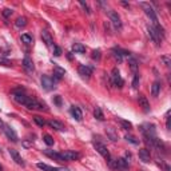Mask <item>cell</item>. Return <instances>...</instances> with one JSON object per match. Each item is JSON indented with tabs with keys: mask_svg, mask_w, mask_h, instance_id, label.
Instances as JSON below:
<instances>
[{
	"mask_svg": "<svg viewBox=\"0 0 171 171\" xmlns=\"http://www.w3.org/2000/svg\"><path fill=\"white\" fill-rule=\"evenodd\" d=\"M139 5L142 7V10L144 11V13L150 18V20L153 21V24L154 26H158V18H156V13H155V11H154V8H153V5L150 4V3H144V1H140L139 3Z\"/></svg>",
	"mask_w": 171,
	"mask_h": 171,
	"instance_id": "cell-1",
	"label": "cell"
},
{
	"mask_svg": "<svg viewBox=\"0 0 171 171\" xmlns=\"http://www.w3.org/2000/svg\"><path fill=\"white\" fill-rule=\"evenodd\" d=\"M110 79H111L112 86H115V87H118V88H122L123 84H125V80L122 79V76H120V72H119V70H118V68H114V70L111 71Z\"/></svg>",
	"mask_w": 171,
	"mask_h": 171,
	"instance_id": "cell-2",
	"label": "cell"
},
{
	"mask_svg": "<svg viewBox=\"0 0 171 171\" xmlns=\"http://www.w3.org/2000/svg\"><path fill=\"white\" fill-rule=\"evenodd\" d=\"M62 155L63 161H67V162H71V161H79L82 158V154L78 153V151H71V150H67V151H62L60 153Z\"/></svg>",
	"mask_w": 171,
	"mask_h": 171,
	"instance_id": "cell-3",
	"label": "cell"
},
{
	"mask_svg": "<svg viewBox=\"0 0 171 171\" xmlns=\"http://www.w3.org/2000/svg\"><path fill=\"white\" fill-rule=\"evenodd\" d=\"M108 16H110V20H111L114 28L116 29V31H120V29H122V20H120V16L118 15V12L108 11Z\"/></svg>",
	"mask_w": 171,
	"mask_h": 171,
	"instance_id": "cell-4",
	"label": "cell"
},
{
	"mask_svg": "<svg viewBox=\"0 0 171 171\" xmlns=\"http://www.w3.org/2000/svg\"><path fill=\"white\" fill-rule=\"evenodd\" d=\"M94 148H95V150L98 151V153L100 154V155L103 156L104 159H107V161H108V159L111 158V155H110V151L107 150V147L103 144V143H100V142H96V140H94Z\"/></svg>",
	"mask_w": 171,
	"mask_h": 171,
	"instance_id": "cell-5",
	"label": "cell"
},
{
	"mask_svg": "<svg viewBox=\"0 0 171 171\" xmlns=\"http://www.w3.org/2000/svg\"><path fill=\"white\" fill-rule=\"evenodd\" d=\"M42 86L46 91H52L56 88V84H55V80L48 75H43L42 76Z\"/></svg>",
	"mask_w": 171,
	"mask_h": 171,
	"instance_id": "cell-6",
	"label": "cell"
},
{
	"mask_svg": "<svg viewBox=\"0 0 171 171\" xmlns=\"http://www.w3.org/2000/svg\"><path fill=\"white\" fill-rule=\"evenodd\" d=\"M3 131H4V134L7 135V138H8L10 140H12L13 143L18 142V134H16L15 130L11 127V126L4 125V126H3Z\"/></svg>",
	"mask_w": 171,
	"mask_h": 171,
	"instance_id": "cell-7",
	"label": "cell"
},
{
	"mask_svg": "<svg viewBox=\"0 0 171 171\" xmlns=\"http://www.w3.org/2000/svg\"><path fill=\"white\" fill-rule=\"evenodd\" d=\"M92 71H94L92 67H90V66H87V64H80L78 68L79 75H80L82 78H86V79H88L91 75H92Z\"/></svg>",
	"mask_w": 171,
	"mask_h": 171,
	"instance_id": "cell-8",
	"label": "cell"
},
{
	"mask_svg": "<svg viewBox=\"0 0 171 171\" xmlns=\"http://www.w3.org/2000/svg\"><path fill=\"white\" fill-rule=\"evenodd\" d=\"M138 102H139V106L142 107L144 112H148V111H150V103H148L147 98H146L143 94H139V95H138Z\"/></svg>",
	"mask_w": 171,
	"mask_h": 171,
	"instance_id": "cell-9",
	"label": "cell"
},
{
	"mask_svg": "<svg viewBox=\"0 0 171 171\" xmlns=\"http://www.w3.org/2000/svg\"><path fill=\"white\" fill-rule=\"evenodd\" d=\"M42 39H43V43L46 44L47 47H54V39H52L51 34H49L47 29H43L42 31Z\"/></svg>",
	"mask_w": 171,
	"mask_h": 171,
	"instance_id": "cell-10",
	"label": "cell"
},
{
	"mask_svg": "<svg viewBox=\"0 0 171 171\" xmlns=\"http://www.w3.org/2000/svg\"><path fill=\"white\" fill-rule=\"evenodd\" d=\"M23 67H24V70H26L28 74H31V72H34V71H35L34 62H32V59L29 56H26L23 59Z\"/></svg>",
	"mask_w": 171,
	"mask_h": 171,
	"instance_id": "cell-11",
	"label": "cell"
},
{
	"mask_svg": "<svg viewBox=\"0 0 171 171\" xmlns=\"http://www.w3.org/2000/svg\"><path fill=\"white\" fill-rule=\"evenodd\" d=\"M147 31H148V36H150V39L153 40L156 46H159V44H161V39H159V36H158V34H156L155 28H154L153 26H148L147 27Z\"/></svg>",
	"mask_w": 171,
	"mask_h": 171,
	"instance_id": "cell-12",
	"label": "cell"
},
{
	"mask_svg": "<svg viewBox=\"0 0 171 171\" xmlns=\"http://www.w3.org/2000/svg\"><path fill=\"white\" fill-rule=\"evenodd\" d=\"M10 155L12 156V159L16 162V163L19 164V166H21V167H24V166H26V163H24L23 158H21V156H20V154H19L16 150H13V148H11V150H10Z\"/></svg>",
	"mask_w": 171,
	"mask_h": 171,
	"instance_id": "cell-13",
	"label": "cell"
},
{
	"mask_svg": "<svg viewBox=\"0 0 171 171\" xmlns=\"http://www.w3.org/2000/svg\"><path fill=\"white\" fill-rule=\"evenodd\" d=\"M139 159L143 161L144 163H148L151 161V154L147 148H140L139 150Z\"/></svg>",
	"mask_w": 171,
	"mask_h": 171,
	"instance_id": "cell-14",
	"label": "cell"
},
{
	"mask_svg": "<svg viewBox=\"0 0 171 171\" xmlns=\"http://www.w3.org/2000/svg\"><path fill=\"white\" fill-rule=\"evenodd\" d=\"M54 70H55V72H54V78L52 79H55V80H60L66 75V70L59 67V66H54Z\"/></svg>",
	"mask_w": 171,
	"mask_h": 171,
	"instance_id": "cell-15",
	"label": "cell"
},
{
	"mask_svg": "<svg viewBox=\"0 0 171 171\" xmlns=\"http://www.w3.org/2000/svg\"><path fill=\"white\" fill-rule=\"evenodd\" d=\"M71 114H72V116L75 118L78 122H80L82 119H83V114H82V110L79 108L78 106H72L71 107Z\"/></svg>",
	"mask_w": 171,
	"mask_h": 171,
	"instance_id": "cell-16",
	"label": "cell"
},
{
	"mask_svg": "<svg viewBox=\"0 0 171 171\" xmlns=\"http://www.w3.org/2000/svg\"><path fill=\"white\" fill-rule=\"evenodd\" d=\"M44 154H46L47 156H49L51 159H55V161H57V162H64L62 155H60V153H55V151H51V150H44Z\"/></svg>",
	"mask_w": 171,
	"mask_h": 171,
	"instance_id": "cell-17",
	"label": "cell"
},
{
	"mask_svg": "<svg viewBox=\"0 0 171 171\" xmlns=\"http://www.w3.org/2000/svg\"><path fill=\"white\" fill-rule=\"evenodd\" d=\"M106 134H107V138L108 139H111L112 142H116L119 138H118V132L115 131V128H112V127H107L106 128Z\"/></svg>",
	"mask_w": 171,
	"mask_h": 171,
	"instance_id": "cell-18",
	"label": "cell"
},
{
	"mask_svg": "<svg viewBox=\"0 0 171 171\" xmlns=\"http://www.w3.org/2000/svg\"><path fill=\"white\" fill-rule=\"evenodd\" d=\"M116 169L122 170V171H128V163L123 158L116 159Z\"/></svg>",
	"mask_w": 171,
	"mask_h": 171,
	"instance_id": "cell-19",
	"label": "cell"
},
{
	"mask_svg": "<svg viewBox=\"0 0 171 171\" xmlns=\"http://www.w3.org/2000/svg\"><path fill=\"white\" fill-rule=\"evenodd\" d=\"M116 122L122 126V128H125V130H132V123L128 122V120L122 119V118H116Z\"/></svg>",
	"mask_w": 171,
	"mask_h": 171,
	"instance_id": "cell-20",
	"label": "cell"
},
{
	"mask_svg": "<svg viewBox=\"0 0 171 171\" xmlns=\"http://www.w3.org/2000/svg\"><path fill=\"white\" fill-rule=\"evenodd\" d=\"M159 92H161V83L159 82H154L153 86H151V95L153 96H158Z\"/></svg>",
	"mask_w": 171,
	"mask_h": 171,
	"instance_id": "cell-21",
	"label": "cell"
},
{
	"mask_svg": "<svg viewBox=\"0 0 171 171\" xmlns=\"http://www.w3.org/2000/svg\"><path fill=\"white\" fill-rule=\"evenodd\" d=\"M48 126L55 130H57V131H63L64 130V126H63V123L57 122V120H49L48 122Z\"/></svg>",
	"mask_w": 171,
	"mask_h": 171,
	"instance_id": "cell-22",
	"label": "cell"
},
{
	"mask_svg": "<svg viewBox=\"0 0 171 171\" xmlns=\"http://www.w3.org/2000/svg\"><path fill=\"white\" fill-rule=\"evenodd\" d=\"M72 51L75 52V54H84L86 52V47L83 44L80 43H74L72 44Z\"/></svg>",
	"mask_w": 171,
	"mask_h": 171,
	"instance_id": "cell-23",
	"label": "cell"
},
{
	"mask_svg": "<svg viewBox=\"0 0 171 171\" xmlns=\"http://www.w3.org/2000/svg\"><path fill=\"white\" fill-rule=\"evenodd\" d=\"M27 18H24V16H19L18 19H16V21H15V26L18 27V28H24V27L27 26Z\"/></svg>",
	"mask_w": 171,
	"mask_h": 171,
	"instance_id": "cell-24",
	"label": "cell"
},
{
	"mask_svg": "<svg viewBox=\"0 0 171 171\" xmlns=\"http://www.w3.org/2000/svg\"><path fill=\"white\" fill-rule=\"evenodd\" d=\"M20 40L24 44H32V36H31V35H28V34H21Z\"/></svg>",
	"mask_w": 171,
	"mask_h": 171,
	"instance_id": "cell-25",
	"label": "cell"
},
{
	"mask_svg": "<svg viewBox=\"0 0 171 171\" xmlns=\"http://www.w3.org/2000/svg\"><path fill=\"white\" fill-rule=\"evenodd\" d=\"M128 64H130V68H131L132 72L136 74V70H138V62H136V60H135L134 57H130Z\"/></svg>",
	"mask_w": 171,
	"mask_h": 171,
	"instance_id": "cell-26",
	"label": "cell"
},
{
	"mask_svg": "<svg viewBox=\"0 0 171 171\" xmlns=\"http://www.w3.org/2000/svg\"><path fill=\"white\" fill-rule=\"evenodd\" d=\"M36 166H38V169H40L43 171H55L56 170V167H51V166H48V164H46V163H38Z\"/></svg>",
	"mask_w": 171,
	"mask_h": 171,
	"instance_id": "cell-27",
	"label": "cell"
},
{
	"mask_svg": "<svg viewBox=\"0 0 171 171\" xmlns=\"http://www.w3.org/2000/svg\"><path fill=\"white\" fill-rule=\"evenodd\" d=\"M34 122L36 123L39 127H44V125H46V120H44L42 116H39V115H35L34 116Z\"/></svg>",
	"mask_w": 171,
	"mask_h": 171,
	"instance_id": "cell-28",
	"label": "cell"
},
{
	"mask_svg": "<svg viewBox=\"0 0 171 171\" xmlns=\"http://www.w3.org/2000/svg\"><path fill=\"white\" fill-rule=\"evenodd\" d=\"M94 116H95L98 120H103L104 119V115H103V112H102V110L99 108V107H96V108H95V111H94Z\"/></svg>",
	"mask_w": 171,
	"mask_h": 171,
	"instance_id": "cell-29",
	"label": "cell"
},
{
	"mask_svg": "<svg viewBox=\"0 0 171 171\" xmlns=\"http://www.w3.org/2000/svg\"><path fill=\"white\" fill-rule=\"evenodd\" d=\"M91 57H92L94 60H96V62H99V60H100V57H102L100 49H94L92 54H91Z\"/></svg>",
	"mask_w": 171,
	"mask_h": 171,
	"instance_id": "cell-30",
	"label": "cell"
},
{
	"mask_svg": "<svg viewBox=\"0 0 171 171\" xmlns=\"http://www.w3.org/2000/svg\"><path fill=\"white\" fill-rule=\"evenodd\" d=\"M161 63L164 66V67H170L171 64V59L167 55H163V56H161Z\"/></svg>",
	"mask_w": 171,
	"mask_h": 171,
	"instance_id": "cell-31",
	"label": "cell"
},
{
	"mask_svg": "<svg viewBox=\"0 0 171 171\" xmlns=\"http://www.w3.org/2000/svg\"><path fill=\"white\" fill-rule=\"evenodd\" d=\"M43 140H44V143H46L47 146H52V144H54V138H52L51 135H48V134L43 135Z\"/></svg>",
	"mask_w": 171,
	"mask_h": 171,
	"instance_id": "cell-32",
	"label": "cell"
},
{
	"mask_svg": "<svg viewBox=\"0 0 171 171\" xmlns=\"http://www.w3.org/2000/svg\"><path fill=\"white\" fill-rule=\"evenodd\" d=\"M126 140H127V142H130V143H132V144H139V139H136V138L134 136V135H126Z\"/></svg>",
	"mask_w": 171,
	"mask_h": 171,
	"instance_id": "cell-33",
	"label": "cell"
},
{
	"mask_svg": "<svg viewBox=\"0 0 171 171\" xmlns=\"http://www.w3.org/2000/svg\"><path fill=\"white\" fill-rule=\"evenodd\" d=\"M79 4H80L82 7H83V10L86 11V12H87V15H90V13H91V10H90V7H88L87 3H86L84 0H80V1H79Z\"/></svg>",
	"mask_w": 171,
	"mask_h": 171,
	"instance_id": "cell-34",
	"label": "cell"
},
{
	"mask_svg": "<svg viewBox=\"0 0 171 171\" xmlns=\"http://www.w3.org/2000/svg\"><path fill=\"white\" fill-rule=\"evenodd\" d=\"M0 64H1V66H5V67H11V66H12V63H11L8 59H4V57H0Z\"/></svg>",
	"mask_w": 171,
	"mask_h": 171,
	"instance_id": "cell-35",
	"label": "cell"
},
{
	"mask_svg": "<svg viewBox=\"0 0 171 171\" xmlns=\"http://www.w3.org/2000/svg\"><path fill=\"white\" fill-rule=\"evenodd\" d=\"M132 87H134V88L139 87V75H138V74H135V76H134V80H132Z\"/></svg>",
	"mask_w": 171,
	"mask_h": 171,
	"instance_id": "cell-36",
	"label": "cell"
},
{
	"mask_svg": "<svg viewBox=\"0 0 171 171\" xmlns=\"http://www.w3.org/2000/svg\"><path fill=\"white\" fill-rule=\"evenodd\" d=\"M12 12L13 11L11 10V8H4V10H3V16H4V18H10V16L12 15Z\"/></svg>",
	"mask_w": 171,
	"mask_h": 171,
	"instance_id": "cell-37",
	"label": "cell"
},
{
	"mask_svg": "<svg viewBox=\"0 0 171 171\" xmlns=\"http://www.w3.org/2000/svg\"><path fill=\"white\" fill-rule=\"evenodd\" d=\"M54 102H55V104H56L57 107H62V96L60 95H56L54 98Z\"/></svg>",
	"mask_w": 171,
	"mask_h": 171,
	"instance_id": "cell-38",
	"label": "cell"
},
{
	"mask_svg": "<svg viewBox=\"0 0 171 171\" xmlns=\"http://www.w3.org/2000/svg\"><path fill=\"white\" fill-rule=\"evenodd\" d=\"M54 55L55 56H60L62 55V48L57 46H54Z\"/></svg>",
	"mask_w": 171,
	"mask_h": 171,
	"instance_id": "cell-39",
	"label": "cell"
},
{
	"mask_svg": "<svg viewBox=\"0 0 171 171\" xmlns=\"http://www.w3.org/2000/svg\"><path fill=\"white\" fill-rule=\"evenodd\" d=\"M55 171H71L68 167H56V170Z\"/></svg>",
	"mask_w": 171,
	"mask_h": 171,
	"instance_id": "cell-40",
	"label": "cell"
},
{
	"mask_svg": "<svg viewBox=\"0 0 171 171\" xmlns=\"http://www.w3.org/2000/svg\"><path fill=\"white\" fill-rule=\"evenodd\" d=\"M167 128L170 130V118H167Z\"/></svg>",
	"mask_w": 171,
	"mask_h": 171,
	"instance_id": "cell-41",
	"label": "cell"
},
{
	"mask_svg": "<svg viewBox=\"0 0 171 171\" xmlns=\"http://www.w3.org/2000/svg\"><path fill=\"white\" fill-rule=\"evenodd\" d=\"M3 126H4V123H3V120H1V119H0V128H1V127H3Z\"/></svg>",
	"mask_w": 171,
	"mask_h": 171,
	"instance_id": "cell-42",
	"label": "cell"
},
{
	"mask_svg": "<svg viewBox=\"0 0 171 171\" xmlns=\"http://www.w3.org/2000/svg\"><path fill=\"white\" fill-rule=\"evenodd\" d=\"M1 170H3V167H1V166H0V171H1Z\"/></svg>",
	"mask_w": 171,
	"mask_h": 171,
	"instance_id": "cell-43",
	"label": "cell"
}]
</instances>
